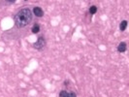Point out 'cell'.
<instances>
[{"instance_id":"cell-2","label":"cell","mask_w":129,"mask_h":97,"mask_svg":"<svg viewBox=\"0 0 129 97\" xmlns=\"http://www.w3.org/2000/svg\"><path fill=\"white\" fill-rule=\"evenodd\" d=\"M46 46V39L44 38V36H39L38 40L33 44V48L38 50V51H41L44 47Z\"/></svg>"},{"instance_id":"cell-3","label":"cell","mask_w":129,"mask_h":97,"mask_svg":"<svg viewBox=\"0 0 129 97\" xmlns=\"http://www.w3.org/2000/svg\"><path fill=\"white\" fill-rule=\"evenodd\" d=\"M36 17H38V18H42L43 16H44V11H43V9L41 8V7H34L33 8V13Z\"/></svg>"},{"instance_id":"cell-7","label":"cell","mask_w":129,"mask_h":97,"mask_svg":"<svg viewBox=\"0 0 129 97\" xmlns=\"http://www.w3.org/2000/svg\"><path fill=\"white\" fill-rule=\"evenodd\" d=\"M31 31H32V33H34V34H37V33H39V31H40V25H39L38 23H35V24L32 26Z\"/></svg>"},{"instance_id":"cell-6","label":"cell","mask_w":129,"mask_h":97,"mask_svg":"<svg viewBox=\"0 0 129 97\" xmlns=\"http://www.w3.org/2000/svg\"><path fill=\"white\" fill-rule=\"evenodd\" d=\"M126 27H127V20H122L121 22H120V24H119V30L120 31H124L125 29H126Z\"/></svg>"},{"instance_id":"cell-1","label":"cell","mask_w":129,"mask_h":97,"mask_svg":"<svg viewBox=\"0 0 129 97\" xmlns=\"http://www.w3.org/2000/svg\"><path fill=\"white\" fill-rule=\"evenodd\" d=\"M15 24L18 28L25 27L32 20V12L29 8H23L19 10L14 17Z\"/></svg>"},{"instance_id":"cell-5","label":"cell","mask_w":129,"mask_h":97,"mask_svg":"<svg viewBox=\"0 0 129 97\" xmlns=\"http://www.w3.org/2000/svg\"><path fill=\"white\" fill-rule=\"evenodd\" d=\"M126 49H127V46H126L125 42H121V43H119V45L117 46V52H125Z\"/></svg>"},{"instance_id":"cell-8","label":"cell","mask_w":129,"mask_h":97,"mask_svg":"<svg viewBox=\"0 0 129 97\" xmlns=\"http://www.w3.org/2000/svg\"><path fill=\"white\" fill-rule=\"evenodd\" d=\"M88 12H89V14H90V15H94V14H96L97 7L95 6V5H92V6H90L89 10H88Z\"/></svg>"},{"instance_id":"cell-4","label":"cell","mask_w":129,"mask_h":97,"mask_svg":"<svg viewBox=\"0 0 129 97\" xmlns=\"http://www.w3.org/2000/svg\"><path fill=\"white\" fill-rule=\"evenodd\" d=\"M59 97H77L75 92H68L66 90H61L59 92Z\"/></svg>"}]
</instances>
